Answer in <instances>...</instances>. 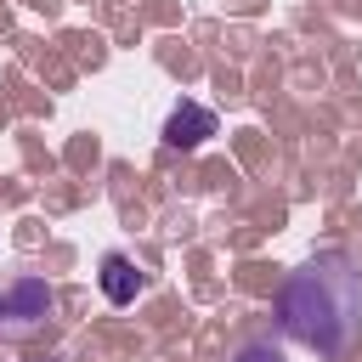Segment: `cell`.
<instances>
[{"label": "cell", "mask_w": 362, "mask_h": 362, "mask_svg": "<svg viewBox=\"0 0 362 362\" xmlns=\"http://www.w3.org/2000/svg\"><path fill=\"white\" fill-rule=\"evenodd\" d=\"M96 277H102V294H107L113 305H136V294H141V272H136L130 255H119V249L102 255V272H96Z\"/></svg>", "instance_id": "obj_4"}, {"label": "cell", "mask_w": 362, "mask_h": 362, "mask_svg": "<svg viewBox=\"0 0 362 362\" xmlns=\"http://www.w3.org/2000/svg\"><path fill=\"white\" fill-rule=\"evenodd\" d=\"M204 136H215V113H209L204 102L170 107V119H164V141H170V147H198Z\"/></svg>", "instance_id": "obj_3"}, {"label": "cell", "mask_w": 362, "mask_h": 362, "mask_svg": "<svg viewBox=\"0 0 362 362\" xmlns=\"http://www.w3.org/2000/svg\"><path fill=\"white\" fill-rule=\"evenodd\" d=\"M57 317V288L40 272H17L0 283V339H28Z\"/></svg>", "instance_id": "obj_2"}, {"label": "cell", "mask_w": 362, "mask_h": 362, "mask_svg": "<svg viewBox=\"0 0 362 362\" xmlns=\"http://www.w3.org/2000/svg\"><path fill=\"white\" fill-rule=\"evenodd\" d=\"M232 362H283V351H277L272 339H249V345H238Z\"/></svg>", "instance_id": "obj_5"}, {"label": "cell", "mask_w": 362, "mask_h": 362, "mask_svg": "<svg viewBox=\"0 0 362 362\" xmlns=\"http://www.w3.org/2000/svg\"><path fill=\"white\" fill-rule=\"evenodd\" d=\"M283 334L300 339L317 356H345L362 345V272L351 255L322 249L305 266H294L277 288Z\"/></svg>", "instance_id": "obj_1"}, {"label": "cell", "mask_w": 362, "mask_h": 362, "mask_svg": "<svg viewBox=\"0 0 362 362\" xmlns=\"http://www.w3.org/2000/svg\"><path fill=\"white\" fill-rule=\"evenodd\" d=\"M45 362H51V356H45Z\"/></svg>", "instance_id": "obj_6"}]
</instances>
